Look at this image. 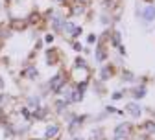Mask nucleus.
Listing matches in <instances>:
<instances>
[{"instance_id":"nucleus-1","label":"nucleus","mask_w":155,"mask_h":140,"mask_svg":"<svg viewBox=\"0 0 155 140\" xmlns=\"http://www.w3.org/2000/svg\"><path fill=\"white\" fill-rule=\"evenodd\" d=\"M126 135H127V125L122 124V125L116 127V131H114V140H124Z\"/></svg>"},{"instance_id":"nucleus-2","label":"nucleus","mask_w":155,"mask_h":140,"mask_svg":"<svg viewBox=\"0 0 155 140\" xmlns=\"http://www.w3.org/2000/svg\"><path fill=\"white\" fill-rule=\"evenodd\" d=\"M142 17L146 18V21H153V18H155V6L146 8V9L142 11Z\"/></svg>"},{"instance_id":"nucleus-3","label":"nucleus","mask_w":155,"mask_h":140,"mask_svg":"<svg viewBox=\"0 0 155 140\" xmlns=\"http://www.w3.org/2000/svg\"><path fill=\"white\" fill-rule=\"evenodd\" d=\"M127 111H129L133 116H140V107H139V105H135V103L127 105Z\"/></svg>"},{"instance_id":"nucleus-4","label":"nucleus","mask_w":155,"mask_h":140,"mask_svg":"<svg viewBox=\"0 0 155 140\" xmlns=\"http://www.w3.org/2000/svg\"><path fill=\"white\" fill-rule=\"evenodd\" d=\"M61 83H63V76H55V79L52 81V89H54V90H57V89L61 87Z\"/></svg>"},{"instance_id":"nucleus-5","label":"nucleus","mask_w":155,"mask_h":140,"mask_svg":"<svg viewBox=\"0 0 155 140\" xmlns=\"http://www.w3.org/2000/svg\"><path fill=\"white\" fill-rule=\"evenodd\" d=\"M113 43H114V46L122 48V46H120V33H118V31H116V33H113Z\"/></svg>"},{"instance_id":"nucleus-6","label":"nucleus","mask_w":155,"mask_h":140,"mask_svg":"<svg viewBox=\"0 0 155 140\" xmlns=\"http://www.w3.org/2000/svg\"><path fill=\"white\" fill-rule=\"evenodd\" d=\"M146 92H144V87H140V89H137V90H135V96H137V98H142Z\"/></svg>"},{"instance_id":"nucleus-7","label":"nucleus","mask_w":155,"mask_h":140,"mask_svg":"<svg viewBox=\"0 0 155 140\" xmlns=\"http://www.w3.org/2000/svg\"><path fill=\"white\" fill-rule=\"evenodd\" d=\"M55 133H57V127H55V125H54V127H50V129L46 131V135H48V136H50V135H55Z\"/></svg>"},{"instance_id":"nucleus-8","label":"nucleus","mask_w":155,"mask_h":140,"mask_svg":"<svg viewBox=\"0 0 155 140\" xmlns=\"http://www.w3.org/2000/svg\"><path fill=\"white\" fill-rule=\"evenodd\" d=\"M104 57H105V54H104L102 50H98V54H96V59H98V61H102Z\"/></svg>"},{"instance_id":"nucleus-9","label":"nucleus","mask_w":155,"mask_h":140,"mask_svg":"<svg viewBox=\"0 0 155 140\" xmlns=\"http://www.w3.org/2000/svg\"><path fill=\"white\" fill-rule=\"evenodd\" d=\"M102 76H104V79H107V76H109V68H104V70H102Z\"/></svg>"}]
</instances>
